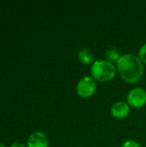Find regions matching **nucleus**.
Listing matches in <instances>:
<instances>
[{"mask_svg": "<svg viewBox=\"0 0 146 147\" xmlns=\"http://www.w3.org/2000/svg\"><path fill=\"white\" fill-rule=\"evenodd\" d=\"M117 69L121 78L128 84H135L144 74V65L138 55L126 53L117 62Z\"/></svg>", "mask_w": 146, "mask_h": 147, "instance_id": "obj_1", "label": "nucleus"}, {"mask_svg": "<svg viewBox=\"0 0 146 147\" xmlns=\"http://www.w3.org/2000/svg\"><path fill=\"white\" fill-rule=\"evenodd\" d=\"M92 78L99 82H108L113 79L116 74V69L113 63L99 59L95 61L90 68Z\"/></svg>", "mask_w": 146, "mask_h": 147, "instance_id": "obj_2", "label": "nucleus"}, {"mask_svg": "<svg viewBox=\"0 0 146 147\" xmlns=\"http://www.w3.org/2000/svg\"><path fill=\"white\" fill-rule=\"evenodd\" d=\"M96 90V82L92 77H83L77 85V92L83 98L90 97Z\"/></svg>", "mask_w": 146, "mask_h": 147, "instance_id": "obj_3", "label": "nucleus"}, {"mask_svg": "<svg viewBox=\"0 0 146 147\" xmlns=\"http://www.w3.org/2000/svg\"><path fill=\"white\" fill-rule=\"evenodd\" d=\"M127 102L133 108H141L146 104V91L143 88H134L127 94Z\"/></svg>", "mask_w": 146, "mask_h": 147, "instance_id": "obj_4", "label": "nucleus"}, {"mask_svg": "<svg viewBox=\"0 0 146 147\" xmlns=\"http://www.w3.org/2000/svg\"><path fill=\"white\" fill-rule=\"evenodd\" d=\"M111 114L116 119H124L130 114V105L123 101H118L113 104Z\"/></svg>", "mask_w": 146, "mask_h": 147, "instance_id": "obj_5", "label": "nucleus"}, {"mask_svg": "<svg viewBox=\"0 0 146 147\" xmlns=\"http://www.w3.org/2000/svg\"><path fill=\"white\" fill-rule=\"evenodd\" d=\"M48 139L41 132L33 133L28 140V147H48Z\"/></svg>", "mask_w": 146, "mask_h": 147, "instance_id": "obj_6", "label": "nucleus"}, {"mask_svg": "<svg viewBox=\"0 0 146 147\" xmlns=\"http://www.w3.org/2000/svg\"><path fill=\"white\" fill-rule=\"evenodd\" d=\"M78 59L83 65L93 64L94 62V53L88 48H81L78 52Z\"/></svg>", "mask_w": 146, "mask_h": 147, "instance_id": "obj_7", "label": "nucleus"}, {"mask_svg": "<svg viewBox=\"0 0 146 147\" xmlns=\"http://www.w3.org/2000/svg\"><path fill=\"white\" fill-rule=\"evenodd\" d=\"M121 56L122 55H120V52L114 48H110L106 53V57L108 59V61H109L111 63H116L117 64V62L120 60Z\"/></svg>", "mask_w": 146, "mask_h": 147, "instance_id": "obj_8", "label": "nucleus"}, {"mask_svg": "<svg viewBox=\"0 0 146 147\" xmlns=\"http://www.w3.org/2000/svg\"><path fill=\"white\" fill-rule=\"evenodd\" d=\"M139 57L143 63L146 64V43L140 47L139 51Z\"/></svg>", "mask_w": 146, "mask_h": 147, "instance_id": "obj_9", "label": "nucleus"}, {"mask_svg": "<svg viewBox=\"0 0 146 147\" xmlns=\"http://www.w3.org/2000/svg\"><path fill=\"white\" fill-rule=\"evenodd\" d=\"M121 147H140L139 144L134 140H127L126 141Z\"/></svg>", "mask_w": 146, "mask_h": 147, "instance_id": "obj_10", "label": "nucleus"}, {"mask_svg": "<svg viewBox=\"0 0 146 147\" xmlns=\"http://www.w3.org/2000/svg\"><path fill=\"white\" fill-rule=\"evenodd\" d=\"M11 147H26L23 144H21V143H15L13 144Z\"/></svg>", "mask_w": 146, "mask_h": 147, "instance_id": "obj_11", "label": "nucleus"}, {"mask_svg": "<svg viewBox=\"0 0 146 147\" xmlns=\"http://www.w3.org/2000/svg\"><path fill=\"white\" fill-rule=\"evenodd\" d=\"M0 147H5L3 145H2V144H0Z\"/></svg>", "mask_w": 146, "mask_h": 147, "instance_id": "obj_12", "label": "nucleus"}]
</instances>
